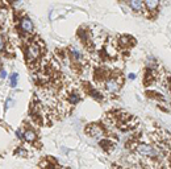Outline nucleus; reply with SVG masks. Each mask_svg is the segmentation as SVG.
I'll list each match as a JSON object with an SVG mask.
<instances>
[{
	"label": "nucleus",
	"instance_id": "obj_6",
	"mask_svg": "<svg viewBox=\"0 0 171 169\" xmlns=\"http://www.w3.org/2000/svg\"><path fill=\"white\" fill-rule=\"evenodd\" d=\"M101 54L105 56L107 58H116L119 54V49H117V44L112 42L111 40L107 41L101 48Z\"/></svg>",
	"mask_w": 171,
	"mask_h": 169
},
{
	"label": "nucleus",
	"instance_id": "obj_14",
	"mask_svg": "<svg viewBox=\"0 0 171 169\" xmlns=\"http://www.w3.org/2000/svg\"><path fill=\"white\" fill-rule=\"evenodd\" d=\"M99 145H100V148H103V149L105 151V152H109V151H112L113 149V147H115V144L109 140V139H101V140H99Z\"/></svg>",
	"mask_w": 171,
	"mask_h": 169
},
{
	"label": "nucleus",
	"instance_id": "obj_16",
	"mask_svg": "<svg viewBox=\"0 0 171 169\" xmlns=\"http://www.w3.org/2000/svg\"><path fill=\"white\" fill-rule=\"evenodd\" d=\"M17 79H18V74L17 73H12V75H11V87H16L17 86Z\"/></svg>",
	"mask_w": 171,
	"mask_h": 169
},
{
	"label": "nucleus",
	"instance_id": "obj_7",
	"mask_svg": "<svg viewBox=\"0 0 171 169\" xmlns=\"http://www.w3.org/2000/svg\"><path fill=\"white\" fill-rule=\"evenodd\" d=\"M117 46L121 48V49H129L132 46L136 45V40L130 36H128V34H121L117 37Z\"/></svg>",
	"mask_w": 171,
	"mask_h": 169
},
{
	"label": "nucleus",
	"instance_id": "obj_13",
	"mask_svg": "<svg viewBox=\"0 0 171 169\" xmlns=\"http://www.w3.org/2000/svg\"><path fill=\"white\" fill-rule=\"evenodd\" d=\"M0 53L2 54L8 53V40H7V36L3 33L2 28H0Z\"/></svg>",
	"mask_w": 171,
	"mask_h": 169
},
{
	"label": "nucleus",
	"instance_id": "obj_5",
	"mask_svg": "<svg viewBox=\"0 0 171 169\" xmlns=\"http://www.w3.org/2000/svg\"><path fill=\"white\" fill-rule=\"evenodd\" d=\"M86 134L96 140H101V139H105L107 131L100 123H91L86 125Z\"/></svg>",
	"mask_w": 171,
	"mask_h": 169
},
{
	"label": "nucleus",
	"instance_id": "obj_18",
	"mask_svg": "<svg viewBox=\"0 0 171 169\" xmlns=\"http://www.w3.org/2000/svg\"><path fill=\"white\" fill-rule=\"evenodd\" d=\"M12 103H13V100H12L11 98H8L7 102H5V106H4V111H7V110L11 107V104H12Z\"/></svg>",
	"mask_w": 171,
	"mask_h": 169
},
{
	"label": "nucleus",
	"instance_id": "obj_3",
	"mask_svg": "<svg viewBox=\"0 0 171 169\" xmlns=\"http://www.w3.org/2000/svg\"><path fill=\"white\" fill-rule=\"evenodd\" d=\"M103 86H104V89H105L107 93L116 94V93L121 89V86H122V75H121L120 73L112 74L108 79L103 83Z\"/></svg>",
	"mask_w": 171,
	"mask_h": 169
},
{
	"label": "nucleus",
	"instance_id": "obj_9",
	"mask_svg": "<svg viewBox=\"0 0 171 169\" xmlns=\"http://www.w3.org/2000/svg\"><path fill=\"white\" fill-rule=\"evenodd\" d=\"M23 134H24V140H25L27 143L33 144V143H36V140L38 139V135H37L36 130H33L32 127H28V128L25 127L24 131H23Z\"/></svg>",
	"mask_w": 171,
	"mask_h": 169
},
{
	"label": "nucleus",
	"instance_id": "obj_10",
	"mask_svg": "<svg viewBox=\"0 0 171 169\" xmlns=\"http://www.w3.org/2000/svg\"><path fill=\"white\" fill-rule=\"evenodd\" d=\"M128 7L130 11H133L134 13H142L145 11V4L141 0H132V2H128Z\"/></svg>",
	"mask_w": 171,
	"mask_h": 169
},
{
	"label": "nucleus",
	"instance_id": "obj_19",
	"mask_svg": "<svg viewBox=\"0 0 171 169\" xmlns=\"http://www.w3.org/2000/svg\"><path fill=\"white\" fill-rule=\"evenodd\" d=\"M7 78V71L3 69L2 71H0V79H5Z\"/></svg>",
	"mask_w": 171,
	"mask_h": 169
},
{
	"label": "nucleus",
	"instance_id": "obj_8",
	"mask_svg": "<svg viewBox=\"0 0 171 169\" xmlns=\"http://www.w3.org/2000/svg\"><path fill=\"white\" fill-rule=\"evenodd\" d=\"M84 90H86V93H87L91 98H94L95 100H97V102H103V100H104V96H103L101 91L97 90V89H95L94 86H91L90 83H84Z\"/></svg>",
	"mask_w": 171,
	"mask_h": 169
},
{
	"label": "nucleus",
	"instance_id": "obj_22",
	"mask_svg": "<svg viewBox=\"0 0 171 169\" xmlns=\"http://www.w3.org/2000/svg\"><path fill=\"white\" fill-rule=\"evenodd\" d=\"M170 94H171V83H170Z\"/></svg>",
	"mask_w": 171,
	"mask_h": 169
},
{
	"label": "nucleus",
	"instance_id": "obj_4",
	"mask_svg": "<svg viewBox=\"0 0 171 169\" xmlns=\"http://www.w3.org/2000/svg\"><path fill=\"white\" fill-rule=\"evenodd\" d=\"M67 57L70 58L71 63L74 66H76L78 69L87 65V58H86L84 53H82L76 46H70L69 50H67Z\"/></svg>",
	"mask_w": 171,
	"mask_h": 169
},
{
	"label": "nucleus",
	"instance_id": "obj_1",
	"mask_svg": "<svg viewBox=\"0 0 171 169\" xmlns=\"http://www.w3.org/2000/svg\"><path fill=\"white\" fill-rule=\"evenodd\" d=\"M24 46V56H25V62L30 69H37L38 63L41 62V58L45 52V44L40 38H33L25 42Z\"/></svg>",
	"mask_w": 171,
	"mask_h": 169
},
{
	"label": "nucleus",
	"instance_id": "obj_12",
	"mask_svg": "<svg viewBox=\"0 0 171 169\" xmlns=\"http://www.w3.org/2000/svg\"><path fill=\"white\" fill-rule=\"evenodd\" d=\"M143 4H145V9H146L147 12L153 13V12L158 11V8H159V4H161V3L158 2V0H145Z\"/></svg>",
	"mask_w": 171,
	"mask_h": 169
},
{
	"label": "nucleus",
	"instance_id": "obj_11",
	"mask_svg": "<svg viewBox=\"0 0 171 169\" xmlns=\"http://www.w3.org/2000/svg\"><path fill=\"white\" fill-rule=\"evenodd\" d=\"M155 78H157L155 69L154 68H146V70H145V78H143L145 83L146 84H150V83H153L155 81Z\"/></svg>",
	"mask_w": 171,
	"mask_h": 169
},
{
	"label": "nucleus",
	"instance_id": "obj_17",
	"mask_svg": "<svg viewBox=\"0 0 171 169\" xmlns=\"http://www.w3.org/2000/svg\"><path fill=\"white\" fill-rule=\"evenodd\" d=\"M15 155H17V156H24V157H27L28 156V153L25 152V149L23 147H18V149L17 151H15Z\"/></svg>",
	"mask_w": 171,
	"mask_h": 169
},
{
	"label": "nucleus",
	"instance_id": "obj_15",
	"mask_svg": "<svg viewBox=\"0 0 171 169\" xmlns=\"http://www.w3.org/2000/svg\"><path fill=\"white\" fill-rule=\"evenodd\" d=\"M67 102H69V104L75 106V104H78L80 102V95L76 91H71V93L67 94Z\"/></svg>",
	"mask_w": 171,
	"mask_h": 169
},
{
	"label": "nucleus",
	"instance_id": "obj_20",
	"mask_svg": "<svg viewBox=\"0 0 171 169\" xmlns=\"http://www.w3.org/2000/svg\"><path fill=\"white\" fill-rule=\"evenodd\" d=\"M128 78H129V79H136V74H134V73H130L129 75H128Z\"/></svg>",
	"mask_w": 171,
	"mask_h": 169
},
{
	"label": "nucleus",
	"instance_id": "obj_21",
	"mask_svg": "<svg viewBox=\"0 0 171 169\" xmlns=\"http://www.w3.org/2000/svg\"><path fill=\"white\" fill-rule=\"evenodd\" d=\"M3 70V61H2V58H0V71Z\"/></svg>",
	"mask_w": 171,
	"mask_h": 169
},
{
	"label": "nucleus",
	"instance_id": "obj_2",
	"mask_svg": "<svg viewBox=\"0 0 171 169\" xmlns=\"http://www.w3.org/2000/svg\"><path fill=\"white\" fill-rule=\"evenodd\" d=\"M16 29L18 36L27 38V41H29V37L34 36V24L30 20V17L25 13L16 16Z\"/></svg>",
	"mask_w": 171,
	"mask_h": 169
}]
</instances>
